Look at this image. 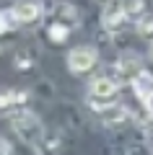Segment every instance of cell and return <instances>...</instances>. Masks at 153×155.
Segmentation results:
<instances>
[{
	"mask_svg": "<svg viewBox=\"0 0 153 155\" xmlns=\"http://www.w3.org/2000/svg\"><path fill=\"white\" fill-rule=\"evenodd\" d=\"M13 13H16L18 23H34L42 18V3L39 0H18L16 5H13Z\"/></svg>",
	"mask_w": 153,
	"mask_h": 155,
	"instance_id": "5b68a950",
	"label": "cell"
},
{
	"mask_svg": "<svg viewBox=\"0 0 153 155\" xmlns=\"http://www.w3.org/2000/svg\"><path fill=\"white\" fill-rule=\"evenodd\" d=\"M47 36H49V41H55V44H65L68 41V36H70V26H65V23H52V26L47 28Z\"/></svg>",
	"mask_w": 153,
	"mask_h": 155,
	"instance_id": "8fae6325",
	"label": "cell"
},
{
	"mask_svg": "<svg viewBox=\"0 0 153 155\" xmlns=\"http://www.w3.org/2000/svg\"><path fill=\"white\" fill-rule=\"evenodd\" d=\"M137 34L143 39H153V16H145L143 21H137Z\"/></svg>",
	"mask_w": 153,
	"mask_h": 155,
	"instance_id": "5bb4252c",
	"label": "cell"
},
{
	"mask_svg": "<svg viewBox=\"0 0 153 155\" xmlns=\"http://www.w3.org/2000/svg\"><path fill=\"white\" fill-rule=\"evenodd\" d=\"M5 119L11 122V127L16 129L18 137H21L23 142L34 145V147H37V145L44 140V134H47L44 127H42V122H39L31 111H26V109H8L5 111Z\"/></svg>",
	"mask_w": 153,
	"mask_h": 155,
	"instance_id": "6da1fadb",
	"label": "cell"
},
{
	"mask_svg": "<svg viewBox=\"0 0 153 155\" xmlns=\"http://www.w3.org/2000/svg\"><path fill=\"white\" fill-rule=\"evenodd\" d=\"M96 3H112V0H96Z\"/></svg>",
	"mask_w": 153,
	"mask_h": 155,
	"instance_id": "e0dca14e",
	"label": "cell"
},
{
	"mask_svg": "<svg viewBox=\"0 0 153 155\" xmlns=\"http://www.w3.org/2000/svg\"><path fill=\"white\" fill-rule=\"evenodd\" d=\"M117 72H120L125 80H130V83H132V80L143 72V60L135 54V52H125V54L117 60Z\"/></svg>",
	"mask_w": 153,
	"mask_h": 155,
	"instance_id": "277c9868",
	"label": "cell"
},
{
	"mask_svg": "<svg viewBox=\"0 0 153 155\" xmlns=\"http://www.w3.org/2000/svg\"><path fill=\"white\" fill-rule=\"evenodd\" d=\"M132 88H135V93L140 96L143 101H145L148 96H153V75H151L148 70H143L140 75L132 80Z\"/></svg>",
	"mask_w": 153,
	"mask_h": 155,
	"instance_id": "ba28073f",
	"label": "cell"
},
{
	"mask_svg": "<svg viewBox=\"0 0 153 155\" xmlns=\"http://www.w3.org/2000/svg\"><path fill=\"white\" fill-rule=\"evenodd\" d=\"M0 155H13V147H11V142H8V140H3V142H0Z\"/></svg>",
	"mask_w": 153,
	"mask_h": 155,
	"instance_id": "9a60e30c",
	"label": "cell"
},
{
	"mask_svg": "<svg viewBox=\"0 0 153 155\" xmlns=\"http://www.w3.org/2000/svg\"><path fill=\"white\" fill-rule=\"evenodd\" d=\"M60 147H62V137L57 132H47V134H44V140L37 145L39 155H57V153H60Z\"/></svg>",
	"mask_w": 153,
	"mask_h": 155,
	"instance_id": "52a82bcc",
	"label": "cell"
},
{
	"mask_svg": "<svg viewBox=\"0 0 153 155\" xmlns=\"http://www.w3.org/2000/svg\"><path fill=\"white\" fill-rule=\"evenodd\" d=\"M99 62V52L96 47H88V44H81V47H73L68 52V70L73 75H86L96 67Z\"/></svg>",
	"mask_w": 153,
	"mask_h": 155,
	"instance_id": "7a4b0ae2",
	"label": "cell"
},
{
	"mask_svg": "<svg viewBox=\"0 0 153 155\" xmlns=\"http://www.w3.org/2000/svg\"><path fill=\"white\" fill-rule=\"evenodd\" d=\"M125 21H127V13H125V5H122V3L112 0V3L104 5V11H101V26H104L106 31H117V28H122Z\"/></svg>",
	"mask_w": 153,
	"mask_h": 155,
	"instance_id": "3957f363",
	"label": "cell"
},
{
	"mask_svg": "<svg viewBox=\"0 0 153 155\" xmlns=\"http://www.w3.org/2000/svg\"><path fill=\"white\" fill-rule=\"evenodd\" d=\"M145 109H148V114L153 116V96H148V98H145Z\"/></svg>",
	"mask_w": 153,
	"mask_h": 155,
	"instance_id": "2e32d148",
	"label": "cell"
},
{
	"mask_svg": "<svg viewBox=\"0 0 153 155\" xmlns=\"http://www.w3.org/2000/svg\"><path fill=\"white\" fill-rule=\"evenodd\" d=\"M60 18H62L60 23H65V26H75L78 23V11L70 5V3H65V5L60 8Z\"/></svg>",
	"mask_w": 153,
	"mask_h": 155,
	"instance_id": "4fadbf2b",
	"label": "cell"
},
{
	"mask_svg": "<svg viewBox=\"0 0 153 155\" xmlns=\"http://www.w3.org/2000/svg\"><path fill=\"white\" fill-rule=\"evenodd\" d=\"M18 26H21V23H18V18H16V13H13V8L3 11V16H0V31H3V34H11V31H16Z\"/></svg>",
	"mask_w": 153,
	"mask_h": 155,
	"instance_id": "7c38bea8",
	"label": "cell"
},
{
	"mask_svg": "<svg viewBox=\"0 0 153 155\" xmlns=\"http://www.w3.org/2000/svg\"><path fill=\"white\" fill-rule=\"evenodd\" d=\"M101 119H104L106 124H120V122L127 119V109L122 104H114V106H109L106 111H101Z\"/></svg>",
	"mask_w": 153,
	"mask_h": 155,
	"instance_id": "30bf717a",
	"label": "cell"
},
{
	"mask_svg": "<svg viewBox=\"0 0 153 155\" xmlns=\"http://www.w3.org/2000/svg\"><path fill=\"white\" fill-rule=\"evenodd\" d=\"M151 60H153V47H151Z\"/></svg>",
	"mask_w": 153,
	"mask_h": 155,
	"instance_id": "ac0fdd59",
	"label": "cell"
},
{
	"mask_svg": "<svg viewBox=\"0 0 153 155\" xmlns=\"http://www.w3.org/2000/svg\"><path fill=\"white\" fill-rule=\"evenodd\" d=\"M122 5H125V13L130 21H143L145 18V0H122Z\"/></svg>",
	"mask_w": 153,
	"mask_h": 155,
	"instance_id": "9c48e42d",
	"label": "cell"
},
{
	"mask_svg": "<svg viewBox=\"0 0 153 155\" xmlns=\"http://www.w3.org/2000/svg\"><path fill=\"white\" fill-rule=\"evenodd\" d=\"M29 101V93L26 91H16V88H8L5 93L0 96V106H3V109H16V106H23Z\"/></svg>",
	"mask_w": 153,
	"mask_h": 155,
	"instance_id": "8992f818",
	"label": "cell"
}]
</instances>
